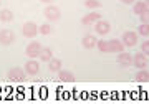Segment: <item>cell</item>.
<instances>
[{"instance_id": "cell-1", "label": "cell", "mask_w": 149, "mask_h": 107, "mask_svg": "<svg viewBox=\"0 0 149 107\" xmlns=\"http://www.w3.org/2000/svg\"><path fill=\"white\" fill-rule=\"evenodd\" d=\"M25 78H27L25 69H22V68H18V66L10 68V69H8V73H7V79L10 81V82H23V81H25Z\"/></svg>"}, {"instance_id": "cell-2", "label": "cell", "mask_w": 149, "mask_h": 107, "mask_svg": "<svg viewBox=\"0 0 149 107\" xmlns=\"http://www.w3.org/2000/svg\"><path fill=\"white\" fill-rule=\"evenodd\" d=\"M38 35V25L35 21H25L23 27H22V36L28 38V40H33V38Z\"/></svg>"}, {"instance_id": "cell-3", "label": "cell", "mask_w": 149, "mask_h": 107, "mask_svg": "<svg viewBox=\"0 0 149 107\" xmlns=\"http://www.w3.org/2000/svg\"><path fill=\"white\" fill-rule=\"evenodd\" d=\"M43 15L47 18L48 21H58L61 18V10H60L56 5H47L45 7V10H43Z\"/></svg>"}, {"instance_id": "cell-4", "label": "cell", "mask_w": 149, "mask_h": 107, "mask_svg": "<svg viewBox=\"0 0 149 107\" xmlns=\"http://www.w3.org/2000/svg\"><path fill=\"white\" fill-rule=\"evenodd\" d=\"M138 38H139L138 32H131V30H128V32L123 33L121 41L124 43V46H126V48H133V46L138 45Z\"/></svg>"}, {"instance_id": "cell-5", "label": "cell", "mask_w": 149, "mask_h": 107, "mask_svg": "<svg viewBox=\"0 0 149 107\" xmlns=\"http://www.w3.org/2000/svg\"><path fill=\"white\" fill-rule=\"evenodd\" d=\"M23 69H25L27 76H37L40 73V63L35 58H28V61L23 64Z\"/></svg>"}, {"instance_id": "cell-6", "label": "cell", "mask_w": 149, "mask_h": 107, "mask_svg": "<svg viewBox=\"0 0 149 107\" xmlns=\"http://www.w3.org/2000/svg\"><path fill=\"white\" fill-rule=\"evenodd\" d=\"M93 28H95V33L96 35H100V36H104V35H108V33L111 32V25H109V21L106 20H98L93 25Z\"/></svg>"}, {"instance_id": "cell-7", "label": "cell", "mask_w": 149, "mask_h": 107, "mask_svg": "<svg viewBox=\"0 0 149 107\" xmlns=\"http://www.w3.org/2000/svg\"><path fill=\"white\" fill-rule=\"evenodd\" d=\"M15 41V33L12 32V30H0V45L2 46H10L12 43Z\"/></svg>"}, {"instance_id": "cell-8", "label": "cell", "mask_w": 149, "mask_h": 107, "mask_svg": "<svg viewBox=\"0 0 149 107\" xmlns=\"http://www.w3.org/2000/svg\"><path fill=\"white\" fill-rule=\"evenodd\" d=\"M42 45L38 41H30L27 45V48H25V54H27L28 58H38V54L42 51Z\"/></svg>"}, {"instance_id": "cell-9", "label": "cell", "mask_w": 149, "mask_h": 107, "mask_svg": "<svg viewBox=\"0 0 149 107\" xmlns=\"http://www.w3.org/2000/svg\"><path fill=\"white\" fill-rule=\"evenodd\" d=\"M98 20H101V13H98V12H90V13H86V15L81 18V25L91 27V25H95Z\"/></svg>"}, {"instance_id": "cell-10", "label": "cell", "mask_w": 149, "mask_h": 107, "mask_svg": "<svg viewBox=\"0 0 149 107\" xmlns=\"http://www.w3.org/2000/svg\"><path fill=\"white\" fill-rule=\"evenodd\" d=\"M133 66L138 68V69H144L148 66V56L141 51V53H136L133 56Z\"/></svg>"}, {"instance_id": "cell-11", "label": "cell", "mask_w": 149, "mask_h": 107, "mask_svg": "<svg viewBox=\"0 0 149 107\" xmlns=\"http://www.w3.org/2000/svg\"><path fill=\"white\" fill-rule=\"evenodd\" d=\"M124 43L121 41V40H109L108 41V53H121V51H124Z\"/></svg>"}, {"instance_id": "cell-12", "label": "cell", "mask_w": 149, "mask_h": 107, "mask_svg": "<svg viewBox=\"0 0 149 107\" xmlns=\"http://www.w3.org/2000/svg\"><path fill=\"white\" fill-rule=\"evenodd\" d=\"M116 61H118V64H119V66H123V68H128V66H131V64H133V56H131L129 53L121 51V53H118Z\"/></svg>"}, {"instance_id": "cell-13", "label": "cell", "mask_w": 149, "mask_h": 107, "mask_svg": "<svg viewBox=\"0 0 149 107\" xmlns=\"http://www.w3.org/2000/svg\"><path fill=\"white\" fill-rule=\"evenodd\" d=\"M96 36L95 35H85L83 36V40H81V45H83V48L85 49H93L96 48Z\"/></svg>"}, {"instance_id": "cell-14", "label": "cell", "mask_w": 149, "mask_h": 107, "mask_svg": "<svg viewBox=\"0 0 149 107\" xmlns=\"http://www.w3.org/2000/svg\"><path fill=\"white\" fill-rule=\"evenodd\" d=\"M56 74H58V79L61 81V82H73L74 81V74L68 69H63V68H61Z\"/></svg>"}, {"instance_id": "cell-15", "label": "cell", "mask_w": 149, "mask_h": 107, "mask_svg": "<svg viewBox=\"0 0 149 107\" xmlns=\"http://www.w3.org/2000/svg\"><path fill=\"white\" fill-rule=\"evenodd\" d=\"M52 58H53V49L48 48V46L42 48V51H40V54H38V59H40V61H43V63H48Z\"/></svg>"}, {"instance_id": "cell-16", "label": "cell", "mask_w": 149, "mask_h": 107, "mask_svg": "<svg viewBox=\"0 0 149 107\" xmlns=\"http://www.w3.org/2000/svg\"><path fill=\"white\" fill-rule=\"evenodd\" d=\"M61 66H63V63H61V59H58V58H52L48 61V69L52 71V73H58V71L61 69Z\"/></svg>"}, {"instance_id": "cell-17", "label": "cell", "mask_w": 149, "mask_h": 107, "mask_svg": "<svg viewBox=\"0 0 149 107\" xmlns=\"http://www.w3.org/2000/svg\"><path fill=\"white\" fill-rule=\"evenodd\" d=\"M12 20H13V12L8 10V8L0 10V21H2V23H10Z\"/></svg>"}, {"instance_id": "cell-18", "label": "cell", "mask_w": 149, "mask_h": 107, "mask_svg": "<svg viewBox=\"0 0 149 107\" xmlns=\"http://www.w3.org/2000/svg\"><path fill=\"white\" fill-rule=\"evenodd\" d=\"M146 8H149V7L146 5L144 0H138V2H134L133 3V13H136V15H141Z\"/></svg>"}, {"instance_id": "cell-19", "label": "cell", "mask_w": 149, "mask_h": 107, "mask_svg": "<svg viewBox=\"0 0 149 107\" xmlns=\"http://www.w3.org/2000/svg\"><path fill=\"white\" fill-rule=\"evenodd\" d=\"M134 79L138 81V82H148L149 81V71H146V68H144V69H138Z\"/></svg>"}, {"instance_id": "cell-20", "label": "cell", "mask_w": 149, "mask_h": 107, "mask_svg": "<svg viewBox=\"0 0 149 107\" xmlns=\"http://www.w3.org/2000/svg\"><path fill=\"white\" fill-rule=\"evenodd\" d=\"M85 7L90 10H96L101 8V0H85Z\"/></svg>"}, {"instance_id": "cell-21", "label": "cell", "mask_w": 149, "mask_h": 107, "mask_svg": "<svg viewBox=\"0 0 149 107\" xmlns=\"http://www.w3.org/2000/svg\"><path fill=\"white\" fill-rule=\"evenodd\" d=\"M38 33H42L43 36H48L52 33V25L50 23H43V25H38Z\"/></svg>"}, {"instance_id": "cell-22", "label": "cell", "mask_w": 149, "mask_h": 107, "mask_svg": "<svg viewBox=\"0 0 149 107\" xmlns=\"http://www.w3.org/2000/svg\"><path fill=\"white\" fill-rule=\"evenodd\" d=\"M138 35H141V36H149V23H139Z\"/></svg>"}, {"instance_id": "cell-23", "label": "cell", "mask_w": 149, "mask_h": 107, "mask_svg": "<svg viewBox=\"0 0 149 107\" xmlns=\"http://www.w3.org/2000/svg\"><path fill=\"white\" fill-rule=\"evenodd\" d=\"M96 48H98L100 53L106 54L108 53V41H106V40H98V41H96Z\"/></svg>"}, {"instance_id": "cell-24", "label": "cell", "mask_w": 149, "mask_h": 107, "mask_svg": "<svg viewBox=\"0 0 149 107\" xmlns=\"http://www.w3.org/2000/svg\"><path fill=\"white\" fill-rule=\"evenodd\" d=\"M138 16L141 18V23H149V8H146V10Z\"/></svg>"}, {"instance_id": "cell-25", "label": "cell", "mask_w": 149, "mask_h": 107, "mask_svg": "<svg viewBox=\"0 0 149 107\" xmlns=\"http://www.w3.org/2000/svg\"><path fill=\"white\" fill-rule=\"evenodd\" d=\"M141 51H143L146 56H149V40H144L143 45H141Z\"/></svg>"}, {"instance_id": "cell-26", "label": "cell", "mask_w": 149, "mask_h": 107, "mask_svg": "<svg viewBox=\"0 0 149 107\" xmlns=\"http://www.w3.org/2000/svg\"><path fill=\"white\" fill-rule=\"evenodd\" d=\"M119 2H121V3H124V5H133L136 0H119Z\"/></svg>"}, {"instance_id": "cell-27", "label": "cell", "mask_w": 149, "mask_h": 107, "mask_svg": "<svg viewBox=\"0 0 149 107\" xmlns=\"http://www.w3.org/2000/svg\"><path fill=\"white\" fill-rule=\"evenodd\" d=\"M38 2H42V3H45V5H50L53 0H38Z\"/></svg>"}, {"instance_id": "cell-28", "label": "cell", "mask_w": 149, "mask_h": 107, "mask_svg": "<svg viewBox=\"0 0 149 107\" xmlns=\"http://www.w3.org/2000/svg\"><path fill=\"white\" fill-rule=\"evenodd\" d=\"M144 2H146V5H148V7H149V0H144Z\"/></svg>"}, {"instance_id": "cell-29", "label": "cell", "mask_w": 149, "mask_h": 107, "mask_svg": "<svg viewBox=\"0 0 149 107\" xmlns=\"http://www.w3.org/2000/svg\"><path fill=\"white\" fill-rule=\"evenodd\" d=\"M0 3H2V0H0Z\"/></svg>"}]
</instances>
